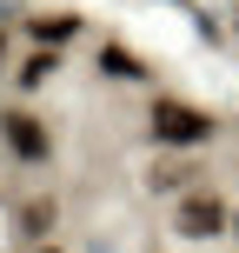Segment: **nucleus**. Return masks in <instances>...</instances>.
Masks as SVG:
<instances>
[{
    "mask_svg": "<svg viewBox=\"0 0 239 253\" xmlns=\"http://www.w3.org/2000/svg\"><path fill=\"white\" fill-rule=\"evenodd\" d=\"M153 133H160L166 147H200V140L213 133V120H206L200 107H186V100H160L153 107Z\"/></svg>",
    "mask_w": 239,
    "mask_h": 253,
    "instance_id": "nucleus-1",
    "label": "nucleus"
},
{
    "mask_svg": "<svg viewBox=\"0 0 239 253\" xmlns=\"http://www.w3.org/2000/svg\"><path fill=\"white\" fill-rule=\"evenodd\" d=\"M179 233H186V240L226 233V200H219V193H186V200H179Z\"/></svg>",
    "mask_w": 239,
    "mask_h": 253,
    "instance_id": "nucleus-2",
    "label": "nucleus"
},
{
    "mask_svg": "<svg viewBox=\"0 0 239 253\" xmlns=\"http://www.w3.org/2000/svg\"><path fill=\"white\" fill-rule=\"evenodd\" d=\"M0 133H7V147L20 153V160H47V126H40L34 114H7Z\"/></svg>",
    "mask_w": 239,
    "mask_h": 253,
    "instance_id": "nucleus-3",
    "label": "nucleus"
},
{
    "mask_svg": "<svg viewBox=\"0 0 239 253\" xmlns=\"http://www.w3.org/2000/svg\"><path fill=\"white\" fill-rule=\"evenodd\" d=\"M100 67H106L113 80H139V60H133L126 47H106V53H100Z\"/></svg>",
    "mask_w": 239,
    "mask_h": 253,
    "instance_id": "nucleus-4",
    "label": "nucleus"
},
{
    "mask_svg": "<svg viewBox=\"0 0 239 253\" xmlns=\"http://www.w3.org/2000/svg\"><path fill=\"white\" fill-rule=\"evenodd\" d=\"M73 27H80L73 13H47V20H34V34L40 40H73Z\"/></svg>",
    "mask_w": 239,
    "mask_h": 253,
    "instance_id": "nucleus-5",
    "label": "nucleus"
},
{
    "mask_svg": "<svg viewBox=\"0 0 239 253\" xmlns=\"http://www.w3.org/2000/svg\"><path fill=\"white\" fill-rule=\"evenodd\" d=\"M47 74H53V53H34V60L20 67V80H27V87H40V80H47Z\"/></svg>",
    "mask_w": 239,
    "mask_h": 253,
    "instance_id": "nucleus-6",
    "label": "nucleus"
},
{
    "mask_svg": "<svg viewBox=\"0 0 239 253\" xmlns=\"http://www.w3.org/2000/svg\"><path fill=\"white\" fill-rule=\"evenodd\" d=\"M186 180H193V173H186V167H173V160L153 167V187H186Z\"/></svg>",
    "mask_w": 239,
    "mask_h": 253,
    "instance_id": "nucleus-7",
    "label": "nucleus"
},
{
    "mask_svg": "<svg viewBox=\"0 0 239 253\" xmlns=\"http://www.w3.org/2000/svg\"><path fill=\"white\" fill-rule=\"evenodd\" d=\"M47 220H53V207H47V200L27 207V233H47Z\"/></svg>",
    "mask_w": 239,
    "mask_h": 253,
    "instance_id": "nucleus-8",
    "label": "nucleus"
},
{
    "mask_svg": "<svg viewBox=\"0 0 239 253\" xmlns=\"http://www.w3.org/2000/svg\"><path fill=\"white\" fill-rule=\"evenodd\" d=\"M40 253H60V247H40Z\"/></svg>",
    "mask_w": 239,
    "mask_h": 253,
    "instance_id": "nucleus-9",
    "label": "nucleus"
},
{
    "mask_svg": "<svg viewBox=\"0 0 239 253\" xmlns=\"http://www.w3.org/2000/svg\"><path fill=\"white\" fill-rule=\"evenodd\" d=\"M233 233H239V213H233Z\"/></svg>",
    "mask_w": 239,
    "mask_h": 253,
    "instance_id": "nucleus-10",
    "label": "nucleus"
}]
</instances>
